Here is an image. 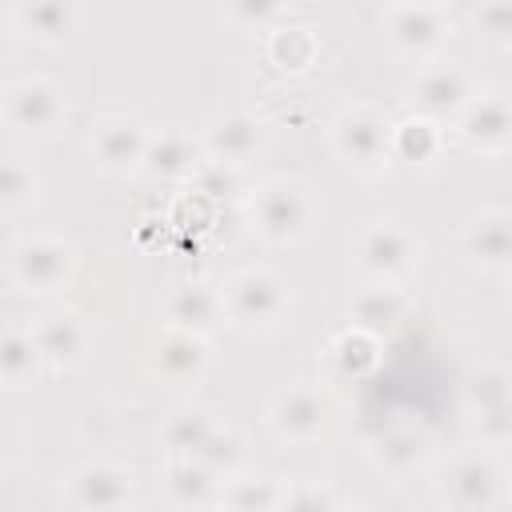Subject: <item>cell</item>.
<instances>
[{
    "instance_id": "cell-1",
    "label": "cell",
    "mask_w": 512,
    "mask_h": 512,
    "mask_svg": "<svg viewBox=\"0 0 512 512\" xmlns=\"http://www.w3.org/2000/svg\"><path fill=\"white\" fill-rule=\"evenodd\" d=\"M248 224L260 240L276 248L300 244L316 224V196L296 176H272L248 196Z\"/></svg>"
},
{
    "instance_id": "cell-2",
    "label": "cell",
    "mask_w": 512,
    "mask_h": 512,
    "mask_svg": "<svg viewBox=\"0 0 512 512\" xmlns=\"http://www.w3.org/2000/svg\"><path fill=\"white\" fill-rule=\"evenodd\" d=\"M288 308H292V288L272 268H244L224 284L228 324L248 336L280 328L288 320Z\"/></svg>"
},
{
    "instance_id": "cell-3",
    "label": "cell",
    "mask_w": 512,
    "mask_h": 512,
    "mask_svg": "<svg viewBox=\"0 0 512 512\" xmlns=\"http://www.w3.org/2000/svg\"><path fill=\"white\" fill-rule=\"evenodd\" d=\"M392 116L372 108V104H352L344 108L332 128H328V140H332V152L344 168L360 172V176H376L392 164Z\"/></svg>"
},
{
    "instance_id": "cell-4",
    "label": "cell",
    "mask_w": 512,
    "mask_h": 512,
    "mask_svg": "<svg viewBox=\"0 0 512 512\" xmlns=\"http://www.w3.org/2000/svg\"><path fill=\"white\" fill-rule=\"evenodd\" d=\"M4 272L16 292L48 296L76 276V248L60 236H16L8 244Z\"/></svg>"
},
{
    "instance_id": "cell-5",
    "label": "cell",
    "mask_w": 512,
    "mask_h": 512,
    "mask_svg": "<svg viewBox=\"0 0 512 512\" xmlns=\"http://www.w3.org/2000/svg\"><path fill=\"white\" fill-rule=\"evenodd\" d=\"M352 260L364 280L404 284L420 264V236L400 220H368L352 240Z\"/></svg>"
},
{
    "instance_id": "cell-6",
    "label": "cell",
    "mask_w": 512,
    "mask_h": 512,
    "mask_svg": "<svg viewBox=\"0 0 512 512\" xmlns=\"http://www.w3.org/2000/svg\"><path fill=\"white\" fill-rule=\"evenodd\" d=\"M4 124L20 136H32V140H44V136H56L68 120V100L60 92L56 80L48 76H16L4 84Z\"/></svg>"
},
{
    "instance_id": "cell-7",
    "label": "cell",
    "mask_w": 512,
    "mask_h": 512,
    "mask_svg": "<svg viewBox=\"0 0 512 512\" xmlns=\"http://www.w3.org/2000/svg\"><path fill=\"white\" fill-rule=\"evenodd\" d=\"M476 96H480V88H476L472 72L456 60H428L408 88L412 112L428 116L436 124H456Z\"/></svg>"
},
{
    "instance_id": "cell-8",
    "label": "cell",
    "mask_w": 512,
    "mask_h": 512,
    "mask_svg": "<svg viewBox=\"0 0 512 512\" xmlns=\"http://www.w3.org/2000/svg\"><path fill=\"white\" fill-rule=\"evenodd\" d=\"M380 28L400 56L436 60V52L456 28V16L448 4H388L380 12Z\"/></svg>"
},
{
    "instance_id": "cell-9",
    "label": "cell",
    "mask_w": 512,
    "mask_h": 512,
    "mask_svg": "<svg viewBox=\"0 0 512 512\" xmlns=\"http://www.w3.org/2000/svg\"><path fill=\"white\" fill-rule=\"evenodd\" d=\"M152 128L140 116H104L88 132V160L108 176L144 172Z\"/></svg>"
},
{
    "instance_id": "cell-10",
    "label": "cell",
    "mask_w": 512,
    "mask_h": 512,
    "mask_svg": "<svg viewBox=\"0 0 512 512\" xmlns=\"http://www.w3.org/2000/svg\"><path fill=\"white\" fill-rule=\"evenodd\" d=\"M328 416H332V400L316 384H288L268 404V428L284 444H316L328 428Z\"/></svg>"
},
{
    "instance_id": "cell-11",
    "label": "cell",
    "mask_w": 512,
    "mask_h": 512,
    "mask_svg": "<svg viewBox=\"0 0 512 512\" xmlns=\"http://www.w3.org/2000/svg\"><path fill=\"white\" fill-rule=\"evenodd\" d=\"M132 496L136 476L116 460H88L68 476V504L76 512H128Z\"/></svg>"
},
{
    "instance_id": "cell-12",
    "label": "cell",
    "mask_w": 512,
    "mask_h": 512,
    "mask_svg": "<svg viewBox=\"0 0 512 512\" xmlns=\"http://www.w3.org/2000/svg\"><path fill=\"white\" fill-rule=\"evenodd\" d=\"M220 324H228L224 312V288H216L212 280H176L164 292V328L176 332H192V336H212Z\"/></svg>"
},
{
    "instance_id": "cell-13",
    "label": "cell",
    "mask_w": 512,
    "mask_h": 512,
    "mask_svg": "<svg viewBox=\"0 0 512 512\" xmlns=\"http://www.w3.org/2000/svg\"><path fill=\"white\" fill-rule=\"evenodd\" d=\"M32 336H36V348L44 356V368H56V372H72L84 364L88 348H92V328L80 312L72 308H52L44 312L36 324H32Z\"/></svg>"
},
{
    "instance_id": "cell-14",
    "label": "cell",
    "mask_w": 512,
    "mask_h": 512,
    "mask_svg": "<svg viewBox=\"0 0 512 512\" xmlns=\"http://www.w3.org/2000/svg\"><path fill=\"white\" fill-rule=\"evenodd\" d=\"M468 152L500 156L512 148V96L504 92H480L468 112L452 124Z\"/></svg>"
},
{
    "instance_id": "cell-15",
    "label": "cell",
    "mask_w": 512,
    "mask_h": 512,
    "mask_svg": "<svg viewBox=\"0 0 512 512\" xmlns=\"http://www.w3.org/2000/svg\"><path fill=\"white\" fill-rule=\"evenodd\" d=\"M460 252L484 272H512V208L472 212L460 228Z\"/></svg>"
},
{
    "instance_id": "cell-16",
    "label": "cell",
    "mask_w": 512,
    "mask_h": 512,
    "mask_svg": "<svg viewBox=\"0 0 512 512\" xmlns=\"http://www.w3.org/2000/svg\"><path fill=\"white\" fill-rule=\"evenodd\" d=\"M412 312V292L404 284H380V280H364L352 300H348V324L372 336H388L396 332Z\"/></svg>"
},
{
    "instance_id": "cell-17",
    "label": "cell",
    "mask_w": 512,
    "mask_h": 512,
    "mask_svg": "<svg viewBox=\"0 0 512 512\" xmlns=\"http://www.w3.org/2000/svg\"><path fill=\"white\" fill-rule=\"evenodd\" d=\"M200 144H204L208 160H224V164L248 168V160H256L260 148H264V124L252 112H220V116H212L204 124Z\"/></svg>"
},
{
    "instance_id": "cell-18",
    "label": "cell",
    "mask_w": 512,
    "mask_h": 512,
    "mask_svg": "<svg viewBox=\"0 0 512 512\" xmlns=\"http://www.w3.org/2000/svg\"><path fill=\"white\" fill-rule=\"evenodd\" d=\"M152 372L172 384V388H196L208 372V340L204 336H192V332H176V328H164L160 340L152 344V356H148Z\"/></svg>"
},
{
    "instance_id": "cell-19",
    "label": "cell",
    "mask_w": 512,
    "mask_h": 512,
    "mask_svg": "<svg viewBox=\"0 0 512 512\" xmlns=\"http://www.w3.org/2000/svg\"><path fill=\"white\" fill-rule=\"evenodd\" d=\"M204 160L208 156H204L200 136H192L184 128H160V132H152L144 176H152L160 184H192Z\"/></svg>"
},
{
    "instance_id": "cell-20",
    "label": "cell",
    "mask_w": 512,
    "mask_h": 512,
    "mask_svg": "<svg viewBox=\"0 0 512 512\" xmlns=\"http://www.w3.org/2000/svg\"><path fill=\"white\" fill-rule=\"evenodd\" d=\"M496 492H500V476H496L492 460H484V456L452 460L440 480V500L452 512H488Z\"/></svg>"
},
{
    "instance_id": "cell-21",
    "label": "cell",
    "mask_w": 512,
    "mask_h": 512,
    "mask_svg": "<svg viewBox=\"0 0 512 512\" xmlns=\"http://www.w3.org/2000/svg\"><path fill=\"white\" fill-rule=\"evenodd\" d=\"M428 436L408 428V424H396V428H380L364 440V456L368 464L380 472V476H412L416 468H424L428 460Z\"/></svg>"
},
{
    "instance_id": "cell-22",
    "label": "cell",
    "mask_w": 512,
    "mask_h": 512,
    "mask_svg": "<svg viewBox=\"0 0 512 512\" xmlns=\"http://www.w3.org/2000/svg\"><path fill=\"white\" fill-rule=\"evenodd\" d=\"M220 492H224V480L212 468H204L196 456H180L164 472V496L176 512H216Z\"/></svg>"
},
{
    "instance_id": "cell-23",
    "label": "cell",
    "mask_w": 512,
    "mask_h": 512,
    "mask_svg": "<svg viewBox=\"0 0 512 512\" xmlns=\"http://www.w3.org/2000/svg\"><path fill=\"white\" fill-rule=\"evenodd\" d=\"M8 20L32 36V40H44V44H64L80 32L84 24V8L72 4V0H28V4H16L8 8Z\"/></svg>"
},
{
    "instance_id": "cell-24",
    "label": "cell",
    "mask_w": 512,
    "mask_h": 512,
    "mask_svg": "<svg viewBox=\"0 0 512 512\" xmlns=\"http://www.w3.org/2000/svg\"><path fill=\"white\" fill-rule=\"evenodd\" d=\"M264 56L276 72H308L320 56V36L312 24L304 20H280L268 36H264Z\"/></svg>"
},
{
    "instance_id": "cell-25",
    "label": "cell",
    "mask_w": 512,
    "mask_h": 512,
    "mask_svg": "<svg viewBox=\"0 0 512 512\" xmlns=\"http://www.w3.org/2000/svg\"><path fill=\"white\" fill-rule=\"evenodd\" d=\"M216 412L208 404H180L164 416L160 424V444L164 452H172L176 460L180 456H196L212 436H216Z\"/></svg>"
},
{
    "instance_id": "cell-26",
    "label": "cell",
    "mask_w": 512,
    "mask_h": 512,
    "mask_svg": "<svg viewBox=\"0 0 512 512\" xmlns=\"http://www.w3.org/2000/svg\"><path fill=\"white\" fill-rule=\"evenodd\" d=\"M380 348L384 340L372 336V332H360V328H340L328 344V368L340 376V380H368L376 368H380Z\"/></svg>"
},
{
    "instance_id": "cell-27",
    "label": "cell",
    "mask_w": 512,
    "mask_h": 512,
    "mask_svg": "<svg viewBox=\"0 0 512 512\" xmlns=\"http://www.w3.org/2000/svg\"><path fill=\"white\" fill-rule=\"evenodd\" d=\"M440 152H444V124L416 116V112H408L404 120L392 124V160L428 168V164H436Z\"/></svg>"
},
{
    "instance_id": "cell-28",
    "label": "cell",
    "mask_w": 512,
    "mask_h": 512,
    "mask_svg": "<svg viewBox=\"0 0 512 512\" xmlns=\"http://www.w3.org/2000/svg\"><path fill=\"white\" fill-rule=\"evenodd\" d=\"M44 368V356L36 348V336L32 328H20V324H8L4 336H0V380L4 388L20 392L28 388Z\"/></svg>"
},
{
    "instance_id": "cell-29",
    "label": "cell",
    "mask_w": 512,
    "mask_h": 512,
    "mask_svg": "<svg viewBox=\"0 0 512 512\" xmlns=\"http://www.w3.org/2000/svg\"><path fill=\"white\" fill-rule=\"evenodd\" d=\"M280 496H284V484L268 472H236L232 480H224V492H220V508L228 512H276L280 508Z\"/></svg>"
},
{
    "instance_id": "cell-30",
    "label": "cell",
    "mask_w": 512,
    "mask_h": 512,
    "mask_svg": "<svg viewBox=\"0 0 512 512\" xmlns=\"http://www.w3.org/2000/svg\"><path fill=\"white\" fill-rule=\"evenodd\" d=\"M40 200V172L32 160H24L20 152H8L4 156V168H0V208L8 216L32 208Z\"/></svg>"
},
{
    "instance_id": "cell-31",
    "label": "cell",
    "mask_w": 512,
    "mask_h": 512,
    "mask_svg": "<svg viewBox=\"0 0 512 512\" xmlns=\"http://www.w3.org/2000/svg\"><path fill=\"white\" fill-rule=\"evenodd\" d=\"M460 392H464V408L472 416H480V412H488L496 404H508L512 400V368H504V364H480V368H472L464 376V388Z\"/></svg>"
},
{
    "instance_id": "cell-32",
    "label": "cell",
    "mask_w": 512,
    "mask_h": 512,
    "mask_svg": "<svg viewBox=\"0 0 512 512\" xmlns=\"http://www.w3.org/2000/svg\"><path fill=\"white\" fill-rule=\"evenodd\" d=\"M188 188H196L208 200H248L252 196L244 168L240 164H224V160H204Z\"/></svg>"
},
{
    "instance_id": "cell-33",
    "label": "cell",
    "mask_w": 512,
    "mask_h": 512,
    "mask_svg": "<svg viewBox=\"0 0 512 512\" xmlns=\"http://www.w3.org/2000/svg\"><path fill=\"white\" fill-rule=\"evenodd\" d=\"M196 460L220 480H232L236 472H244V436L236 428H216V436L196 452Z\"/></svg>"
},
{
    "instance_id": "cell-34",
    "label": "cell",
    "mask_w": 512,
    "mask_h": 512,
    "mask_svg": "<svg viewBox=\"0 0 512 512\" xmlns=\"http://www.w3.org/2000/svg\"><path fill=\"white\" fill-rule=\"evenodd\" d=\"M224 20H232L240 32H272L280 20H288V8L284 4H272V0H236V4H224Z\"/></svg>"
},
{
    "instance_id": "cell-35",
    "label": "cell",
    "mask_w": 512,
    "mask_h": 512,
    "mask_svg": "<svg viewBox=\"0 0 512 512\" xmlns=\"http://www.w3.org/2000/svg\"><path fill=\"white\" fill-rule=\"evenodd\" d=\"M276 512H340V508H336V496H332L328 484H320V480H292V484H284V496H280Z\"/></svg>"
},
{
    "instance_id": "cell-36",
    "label": "cell",
    "mask_w": 512,
    "mask_h": 512,
    "mask_svg": "<svg viewBox=\"0 0 512 512\" xmlns=\"http://www.w3.org/2000/svg\"><path fill=\"white\" fill-rule=\"evenodd\" d=\"M472 28L488 40V44H512V0H492V4H476L472 8Z\"/></svg>"
},
{
    "instance_id": "cell-37",
    "label": "cell",
    "mask_w": 512,
    "mask_h": 512,
    "mask_svg": "<svg viewBox=\"0 0 512 512\" xmlns=\"http://www.w3.org/2000/svg\"><path fill=\"white\" fill-rule=\"evenodd\" d=\"M472 428L480 436V444H492V448H512V400L508 404H496L480 416H472Z\"/></svg>"
},
{
    "instance_id": "cell-38",
    "label": "cell",
    "mask_w": 512,
    "mask_h": 512,
    "mask_svg": "<svg viewBox=\"0 0 512 512\" xmlns=\"http://www.w3.org/2000/svg\"><path fill=\"white\" fill-rule=\"evenodd\" d=\"M508 304H512V272H508Z\"/></svg>"
},
{
    "instance_id": "cell-39",
    "label": "cell",
    "mask_w": 512,
    "mask_h": 512,
    "mask_svg": "<svg viewBox=\"0 0 512 512\" xmlns=\"http://www.w3.org/2000/svg\"><path fill=\"white\" fill-rule=\"evenodd\" d=\"M344 512H372V508H344Z\"/></svg>"
},
{
    "instance_id": "cell-40",
    "label": "cell",
    "mask_w": 512,
    "mask_h": 512,
    "mask_svg": "<svg viewBox=\"0 0 512 512\" xmlns=\"http://www.w3.org/2000/svg\"><path fill=\"white\" fill-rule=\"evenodd\" d=\"M508 496H512V484H508Z\"/></svg>"
},
{
    "instance_id": "cell-41",
    "label": "cell",
    "mask_w": 512,
    "mask_h": 512,
    "mask_svg": "<svg viewBox=\"0 0 512 512\" xmlns=\"http://www.w3.org/2000/svg\"><path fill=\"white\" fill-rule=\"evenodd\" d=\"M216 512H228V508H216Z\"/></svg>"
}]
</instances>
